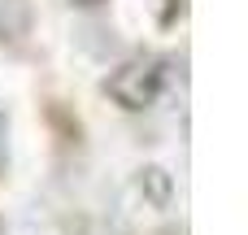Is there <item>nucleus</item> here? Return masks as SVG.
Returning a JSON list of instances; mask_svg holds the SVG:
<instances>
[{"instance_id":"nucleus-1","label":"nucleus","mask_w":248,"mask_h":235,"mask_svg":"<svg viewBox=\"0 0 248 235\" xmlns=\"http://www.w3.org/2000/svg\"><path fill=\"white\" fill-rule=\"evenodd\" d=\"M161 83H166V61H161V57H135V61H126V65H118V70L109 74L105 92H109L122 109L140 113V109H148V105L161 96Z\"/></svg>"},{"instance_id":"nucleus-2","label":"nucleus","mask_w":248,"mask_h":235,"mask_svg":"<svg viewBox=\"0 0 248 235\" xmlns=\"http://www.w3.org/2000/svg\"><path fill=\"white\" fill-rule=\"evenodd\" d=\"M31 35V0H0V44H22Z\"/></svg>"},{"instance_id":"nucleus-3","label":"nucleus","mask_w":248,"mask_h":235,"mask_svg":"<svg viewBox=\"0 0 248 235\" xmlns=\"http://www.w3.org/2000/svg\"><path fill=\"white\" fill-rule=\"evenodd\" d=\"M140 192H144L157 209H170V201H174V174H170L166 166H144V170H140Z\"/></svg>"},{"instance_id":"nucleus-4","label":"nucleus","mask_w":248,"mask_h":235,"mask_svg":"<svg viewBox=\"0 0 248 235\" xmlns=\"http://www.w3.org/2000/svg\"><path fill=\"white\" fill-rule=\"evenodd\" d=\"M4 170H9V113L0 109V179H4Z\"/></svg>"},{"instance_id":"nucleus-5","label":"nucleus","mask_w":248,"mask_h":235,"mask_svg":"<svg viewBox=\"0 0 248 235\" xmlns=\"http://www.w3.org/2000/svg\"><path fill=\"white\" fill-rule=\"evenodd\" d=\"M187 13V0H166V9H161V26H174V17H183Z\"/></svg>"},{"instance_id":"nucleus-6","label":"nucleus","mask_w":248,"mask_h":235,"mask_svg":"<svg viewBox=\"0 0 248 235\" xmlns=\"http://www.w3.org/2000/svg\"><path fill=\"white\" fill-rule=\"evenodd\" d=\"M78 9H96V4H105V0H74Z\"/></svg>"},{"instance_id":"nucleus-7","label":"nucleus","mask_w":248,"mask_h":235,"mask_svg":"<svg viewBox=\"0 0 248 235\" xmlns=\"http://www.w3.org/2000/svg\"><path fill=\"white\" fill-rule=\"evenodd\" d=\"M166 235H183V227H179V231H166Z\"/></svg>"}]
</instances>
